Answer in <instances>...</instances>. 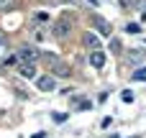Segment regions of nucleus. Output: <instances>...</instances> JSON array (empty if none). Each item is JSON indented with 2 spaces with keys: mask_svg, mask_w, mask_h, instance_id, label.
Masks as SVG:
<instances>
[{
  "mask_svg": "<svg viewBox=\"0 0 146 138\" xmlns=\"http://www.w3.org/2000/svg\"><path fill=\"white\" fill-rule=\"evenodd\" d=\"M131 79H136V82H146V67H144V69H139L136 74H131Z\"/></svg>",
  "mask_w": 146,
  "mask_h": 138,
  "instance_id": "obj_12",
  "label": "nucleus"
},
{
  "mask_svg": "<svg viewBox=\"0 0 146 138\" xmlns=\"http://www.w3.org/2000/svg\"><path fill=\"white\" fill-rule=\"evenodd\" d=\"M133 138H139V136H133Z\"/></svg>",
  "mask_w": 146,
  "mask_h": 138,
  "instance_id": "obj_19",
  "label": "nucleus"
},
{
  "mask_svg": "<svg viewBox=\"0 0 146 138\" xmlns=\"http://www.w3.org/2000/svg\"><path fill=\"white\" fill-rule=\"evenodd\" d=\"M90 64H92L95 69H100V67H105V54H103L100 49H92V54H90Z\"/></svg>",
  "mask_w": 146,
  "mask_h": 138,
  "instance_id": "obj_6",
  "label": "nucleus"
},
{
  "mask_svg": "<svg viewBox=\"0 0 146 138\" xmlns=\"http://www.w3.org/2000/svg\"><path fill=\"white\" fill-rule=\"evenodd\" d=\"M36 87H38L41 92H51V90L56 87V79H54V77H49V74H44V77H38V79H36Z\"/></svg>",
  "mask_w": 146,
  "mask_h": 138,
  "instance_id": "obj_5",
  "label": "nucleus"
},
{
  "mask_svg": "<svg viewBox=\"0 0 146 138\" xmlns=\"http://www.w3.org/2000/svg\"><path fill=\"white\" fill-rule=\"evenodd\" d=\"M126 31H128V33H139V31H141V26H139V23H128V26H126Z\"/></svg>",
  "mask_w": 146,
  "mask_h": 138,
  "instance_id": "obj_14",
  "label": "nucleus"
},
{
  "mask_svg": "<svg viewBox=\"0 0 146 138\" xmlns=\"http://www.w3.org/2000/svg\"><path fill=\"white\" fill-rule=\"evenodd\" d=\"M85 46H87V49H100V38H98V33L87 31V33H85Z\"/></svg>",
  "mask_w": 146,
  "mask_h": 138,
  "instance_id": "obj_8",
  "label": "nucleus"
},
{
  "mask_svg": "<svg viewBox=\"0 0 146 138\" xmlns=\"http://www.w3.org/2000/svg\"><path fill=\"white\" fill-rule=\"evenodd\" d=\"M128 61H131L133 67H139V64H144V61H146V51H144V49H133V51L128 54Z\"/></svg>",
  "mask_w": 146,
  "mask_h": 138,
  "instance_id": "obj_7",
  "label": "nucleus"
},
{
  "mask_svg": "<svg viewBox=\"0 0 146 138\" xmlns=\"http://www.w3.org/2000/svg\"><path fill=\"white\" fill-rule=\"evenodd\" d=\"M59 61H62V59H59V56H56L54 51H46V54H44V64L49 67V72H51V69H54V67H56Z\"/></svg>",
  "mask_w": 146,
  "mask_h": 138,
  "instance_id": "obj_9",
  "label": "nucleus"
},
{
  "mask_svg": "<svg viewBox=\"0 0 146 138\" xmlns=\"http://www.w3.org/2000/svg\"><path fill=\"white\" fill-rule=\"evenodd\" d=\"M36 59H38V51L33 46H21L18 54H15V61H33L36 64Z\"/></svg>",
  "mask_w": 146,
  "mask_h": 138,
  "instance_id": "obj_2",
  "label": "nucleus"
},
{
  "mask_svg": "<svg viewBox=\"0 0 146 138\" xmlns=\"http://www.w3.org/2000/svg\"><path fill=\"white\" fill-rule=\"evenodd\" d=\"M121 100H123V102H133V92H131V90H123V92H121Z\"/></svg>",
  "mask_w": 146,
  "mask_h": 138,
  "instance_id": "obj_13",
  "label": "nucleus"
},
{
  "mask_svg": "<svg viewBox=\"0 0 146 138\" xmlns=\"http://www.w3.org/2000/svg\"><path fill=\"white\" fill-rule=\"evenodd\" d=\"M18 74L23 79H33L36 77V64L33 61H18Z\"/></svg>",
  "mask_w": 146,
  "mask_h": 138,
  "instance_id": "obj_4",
  "label": "nucleus"
},
{
  "mask_svg": "<svg viewBox=\"0 0 146 138\" xmlns=\"http://www.w3.org/2000/svg\"><path fill=\"white\" fill-rule=\"evenodd\" d=\"M69 33H72V15H59L54 20V26H51V36L59 38V41H64Z\"/></svg>",
  "mask_w": 146,
  "mask_h": 138,
  "instance_id": "obj_1",
  "label": "nucleus"
},
{
  "mask_svg": "<svg viewBox=\"0 0 146 138\" xmlns=\"http://www.w3.org/2000/svg\"><path fill=\"white\" fill-rule=\"evenodd\" d=\"M67 120V113H54V123H64Z\"/></svg>",
  "mask_w": 146,
  "mask_h": 138,
  "instance_id": "obj_16",
  "label": "nucleus"
},
{
  "mask_svg": "<svg viewBox=\"0 0 146 138\" xmlns=\"http://www.w3.org/2000/svg\"><path fill=\"white\" fill-rule=\"evenodd\" d=\"M121 49H123V44H121V38H110V51H113V54H118Z\"/></svg>",
  "mask_w": 146,
  "mask_h": 138,
  "instance_id": "obj_11",
  "label": "nucleus"
},
{
  "mask_svg": "<svg viewBox=\"0 0 146 138\" xmlns=\"http://www.w3.org/2000/svg\"><path fill=\"white\" fill-rule=\"evenodd\" d=\"M10 3H13V0H0V10H3V8H8Z\"/></svg>",
  "mask_w": 146,
  "mask_h": 138,
  "instance_id": "obj_18",
  "label": "nucleus"
},
{
  "mask_svg": "<svg viewBox=\"0 0 146 138\" xmlns=\"http://www.w3.org/2000/svg\"><path fill=\"white\" fill-rule=\"evenodd\" d=\"M5 51H8V41H5V38L0 36V59L5 56Z\"/></svg>",
  "mask_w": 146,
  "mask_h": 138,
  "instance_id": "obj_15",
  "label": "nucleus"
},
{
  "mask_svg": "<svg viewBox=\"0 0 146 138\" xmlns=\"http://www.w3.org/2000/svg\"><path fill=\"white\" fill-rule=\"evenodd\" d=\"M92 26L98 28V33H103V36H108V38H110V33H113V26H110V23H108L105 18H100L98 13L92 15Z\"/></svg>",
  "mask_w": 146,
  "mask_h": 138,
  "instance_id": "obj_3",
  "label": "nucleus"
},
{
  "mask_svg": "<svg viewBox=\"0 0 146 138\" xmlns=\"http://www.w3.org/2000/svg\"><path fill=\"white\" fill-rule=\"evenodd\" d=\"M139 8H141V20H146V0H139Z\"/></svg>",
  "mask_w": 146,
  "mask_h": 138,
  "instance_id": "obj_17",
  "label": "nucleus"
},
{
  "mask_svg": "<svg viewBox=\"0 0 146 138\" xmlns=\"http://www.w3.org/2000/svg\"><path fill=\"white\" fill-rule=\"evenodd\" d=\"M51 74H56V77H69V67H67L64 61H59V64L51 69Z\"/></svg>",
  "mask_w": 146,
  "mask_h": 138,
  "instance_id": "obj_10",
  "label": "nucleus"
}]
</instances>
